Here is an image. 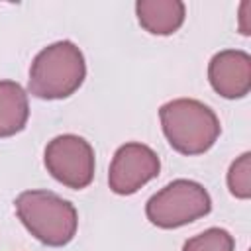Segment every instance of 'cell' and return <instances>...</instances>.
<instances>
[{
	"instance_id": "6da1fadb",
	"label": "cell",
	"mask_w": 251,
	"mask_h": 251,
	"mask_svg": "<svg viewBox=\"0 0 251 251\" xmlns=\"http://www.w3.org/2000/svg\"><path fill=\"white\" fill-rule=\"evenodd\" d=\"M86 76L82 51L69 39L43 47L31 67L27 90L41 100H61L75 94Z\"/></svg>"
},
{
	"instance_id": "9c48e42d",
	"label": "cell",
	"mask_w": 251,
	"mask_h": 251,
	"mask_svg": "<svg viewBox=\"0 0 251 251\" xmlns=\"http://www.w3.org/2000/svg\"><path fill=\"white\" fill-rule=\"evenodd\" d=\"M29 118L27 94L14 80H0V137L20 133Z\"/></svg>"
},
{
	"instance_id": "52a82bcc",
	"label": "cell",
	"mask_w": 251,
	"mask_h": 251,
	"mask_svg": "<svg viewBox=\"0 0 251 251\" xmlns=\"http://www.w3.org/2000/svg\"><path fill=\"white\" fill-rule=\"evenodd\" d=\"M208 80L212 88L227 98H243L251 90V57L241 49H224L208 63Z\"/></svg>"
},
{
	"instance_id": "8fae6325",
	"label": "cell",
	"mask_w": 251,
	"mask_h": 251,
	"mask_svg": "<svg viewBox=\"0 0 251 251\" xmlns=\"http://www.w3.org/2000/svg\"><path fill=\"white\" fill-rule=\"evenodd\" d=\"M227 188L235 198L247 200L251 196V153L239 155L227 171Z\"/></svg>"
},
{
	"instance_id": "ba28073f",
	"label": "cell",
	"mask_w": 251,
	"mask_h": 251,
	"mask_svg": "<svg viewBox=\"0 0 251 251\" xmlns=\"http://www.w3.org/2000/svg\"><path fill=\"white\" fill-rule=\"evenodd\" d=\"M139 25L153 35H171L184 24L186 8L180 0H139L135 2Z\"/></svg>"
},
{
	"instance_id": "7a4b0ae2",
	"label": "cell",
	"mask_w": 251,
	"mask_h": 251,
	"mask_svg": "<svg viewBox=\"0 0 251 251\" xmlns=\"http://www.w3.org/2000/svg\"><path fill=\"white\" fill-rule=\"evenodd\" d=\"M159 120L169 145L182 155L206 153L222 131L214 110L194 98H176L163 104Z\"/></svg>"
},
{
	"instance_id": "5b68a950",
	"label": "cell",
	"mask_w": 251,
	"mask_h": 251,
	"mask_svg": "<svg viewBox=\"0 0 251 251\" xmlns=\"http://www.w3.org/2000/svg\"><path fill=\"white\" fill-rule=\"evenodd\" d=\"M47 173L67 188H86L94 178V149L75 133L53 137L43 153Z\"/></svg>"
},
{
	"instance_id": "8992f818",
	"label": "cell",
	"mask_w": 251,
	"mask_h": 251,
	"mask_svg": "<svg viewBox=\"0 0 251 251\" xmlns=\"http://www.w3.org/2000/svg\"><path fill=\"white\" fill-rule=\"evenodd\" d=\"M161 171V161L157 153L137 141L124 143L114 153L108 173V184L112 192L120 196L135 194L149 180L157 178Z\"/></svg>"
},
{
	"instance_id": "30bf717a",
	"label": "cell",
	"mask_w": 251,
	"mask_h": 251,
	"mask_svg": "<svg viewBox=\"0 0 251 251\" xmlns=\"http://www.w3.org/2000/svg\"><path fill=\"white\" fill-rule=\"evenodd\" d=\"M235 241L227 229L208 227L202 233L184 241L182 251H233Z\"/></svg>"
},
{
	"instance_id": "277c9868",
	"label": "cell",
	"mask_w": 251,
	"mask_h": 251,
	"mask_svg": "<svg viewBox=\"0 0 251 251\" xmlns=\"http://www.w3.org/2000/svg\"><path fill=\"white\" fill-rule=\"evenodd\" d=\"M212 210L208 190L188 178H176L155 192L145 204L147 220L163 229H175L204 218Z\"/></svg>"
},
{
	"instance_id": "3957f363",
	"label": "cell",
	"mask_w": 251,
	"mask_h": 251,
	"mask_svg": "<svg viewBox=\"0 0 251 251\" xmlns=\"http://www.w3.org/2000/svg\"><path fill=\"white\" fill-rule=\"evenodd\" d=\"M14 206L25 229L47 247H63L76 233V208L51 190H24Z\"/></svg>"
}]
</instances>
